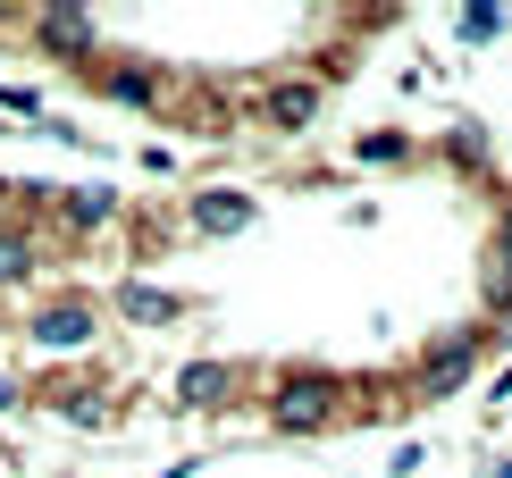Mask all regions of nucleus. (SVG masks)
Returning <instances> with one entry per match:
<instances>
[{"label": "nucleus", "instance_id": "obj_12", "mask_svg": "<svg viewBox=\"0 0 512 478\" xmlns=\"http://www.w3.org/2000/svg\"><path fill=\"white\" fill-rule=\"evenodd\" d=\"M454 34H462V42H496V34H512V17H504V9H462Z\"/></svg>", "mask_w": 512, "mask_h": 478}, {"label": "nucleus", "instance_id": "obj_10", "mask_svg": "<svg viewBox=\"0 0 512 478\" xmlns=\"http://www.w3.org/2000/svg\"><path fill=\"white\" fill-rule=\"evenodd\" d=\"M110 219H118V193H110V185L68 193V227H110Z\"/></svg>", "mask_w": 512, "mask_h": 478}, {"label": "nucleus", "instance_id": "obj_3", "mask_svg": "<svg viewBox=\"0 0 512 478\" xmlns=\"http://www.w3.org/2000/svg\"><path fill=\"white\" fill-rule=\"evenodd\" d=\"M311 118H319V84H303V76L269 84V101H261V126H277V135H303Z\"/></svg>", "mask_w": 512, "mask_h": 478}, {"label": "nucleus", "instance_id": "obj_8", "mask_svg": "<svg viewBox=\"0 0 512 478\" xmlns=\"http://www.w3.org/2000/svg\"><path fill=\"white\" fill-rule=\"evenodd\" d=\"M34 34L51 42V51H76V42H93V34H101V17H93V9H42V17H34Z\"/></svg>", "mask_w": 512, "mask_h": 478}, {"label": "nucleus", "instance_id": "obj_18", "mask_svg": "<svg viewBox=\"0 0 512 478\" xmlns=\"http://www.w3.org/2000/svg\"><path fill=\"white\" fill-rule=\"evenodd\" d=\"M487 478H512V462H487Z\"/></svg>", "mask_w": 512, "mask_h": 478}, {"label": "nucleus", "instance_id": "obj_17", "mask_svg": "<svg viewBox=\"0 0 512 478\" xmlns=\"http://www.w3.org/2000/svg\"><path fill=\"white\" fill-rule=\"evenodd\" d=\"M9 403H17V386H9V378H0V411H9Z\"/></svg>", "mask_w": 512, "mask_h": 478}, {"label": "nucleus", "instance_id": "obj_15", "mask_svg": "<svg viewBox=\"0 0 512 478\" xmlns=\"http://www.w3.org/2000/svg\"><path fill=\"white\" fill-rule=\"evenodd\" d=\"M496 260H504V277H496V302H512V210H504V235H496Z\"/></svg>", "mask_w": 512, "mask_h": 478}, {"label": "nucleus", "instance_id": "obj_7", "mask_svg": "<svg viewBox=\"0 0 512 478\" xmlns=\"http://www.w3.org/2000/svg\"><path fill=\"white\" fill-rule=\"evenodd\" d=\"M118 311L135 319V328H168L185 302H177V294H160V286H143V277H126V286H118Z\"/></svg>", "mask_w": 512, "mask_h": 478}, {"label": "nucleus", "instance_id": "obj_14", "mask_svg": "<svg viewBox=\"0 0 512 478\" xmlns=\"http://www.w3.org/2000/svg\"><path fill=\"white\" fill-rule=\"evenodd\" d=\"M0 110H9V118H42V93H34V84H0Z\"/></svg>", "mask_w": 512, "mask_h": 478}, {"label": "nucleus", "instance_id": "obj_6", "mask_svg": "<svg viewBox=\"0 0 512 478\" xmlns=\"http://www.w3.org/2000/svg\"><path fill=\"white\" fill-rule=\"evenodd\" d=\"M236 395V361H185L177 369V403L185 411H210V403H227Z\"/></svg>", "mask_w": 512, "mask_h": 478}, {"label": "nucleus", "instance_id": "obj_1", "mask_svg": "<svg viewBox=\"0 0 512 478\" xmlns=\"http://www.w3.org/2000/svg\"><path fill=\"white\" fill-rule=\"evenodd\" d=\"M336 411H345V378H336V369H286V378H277V403H269L277 428L311 437V428H328Z\"/></svg>", "mask_w": 512, "mask_h": 478}, {"label": "nucleus", "instance_id": "obj_2", "mask_svg": "<svg viewBox=\"0 0 512 478\" xmlns=\"http://www.w3.org/2000/svg\"><path fill=\"white\" fill-rule=\"evenodd\" d=\"M93 336H101V302H84V294L42 302V311L26 319V344H42V353H84Z\"/></svg>", "mask_w": 512, "mask_h": 478}, {"label": "nucleus", "instance_id": "obj_5", "mask_svg": "<svg viewBox=\"0 0 512 478\" xmlns=\"http://www.w3.org/2000/svg\"><path fill=\"white\" fill-rule=\"evenodd\" d=\"M471 353H479V336H454V344H437V353L420 361V395H429V403H445L462 378H471Z\"/></svg>", "mask_w": 512, "mask_h": 478}, {"label": "nucleus", "instance_id": "obj_9", "mask_svg": "<svg viewBox=\"0 0 512 478\" xmlns=\"http://www.w3.org/2000/svg\"><path fill=\"white\" fill-rule=\"evenodd\" d=\"M34 269H42V260H34V244L0 227V294H9V286H34Z\"/></svg>", "mask_w": 512, "mask_h": 478}, {"label": "nucleus", "instance_id": "obj_4", "mask_svg": "<svg viewBox=\"0 0 512 478\" xmlns=\"http://www.w3.org/2000/svg\"><path fill=\"white\" fill-rule=\"evenodd\" d=\"M252 219H261V202H252V193H227V185L194 193V227H202V235H244Z\"/></svg>", "mask_w": 512, "mask_h": 478}, {"label": "nucleus", "instance_id": "obj_13", "mask_svg": "<svg viewBox=\"0 0 512 478\" xmlns=\"http://www.w3.org/2000/svg\"><path fill=\"white\" fill-rule=\"evenodd\" d=\"M412 135H353V160H403Z\"/></svg>", "mask_w": 512, "mask_h": 478}, {"label": "nucleus", "instance_id": "obj_16", "mask_svg": "<svg viewBox=\"0 0 512 478\" xmlns=\"http://www.w3.org/2000/svg\"><path fill=\"white\" fill-rule=\"evenodd\" d=\"M496 403H512V361H504V369H496Z\"/></svg>", "mask_w": 512, "mask_h": 478}, {"label": "nucleus", "instance_id": "obj_11", "mask_svg": "<svg viewBox=\"0 0 512 478\" xmlns=\"http://www.w3.org/2000/svg\"><path fill=\"white\" fill-rule=\"evenodd\" d=\"M110 93L135 101V110H152V101H160V76H152V68H110Z\"/></svg>", "mask_w": 512, "mask_h": 478}]
</instances>
